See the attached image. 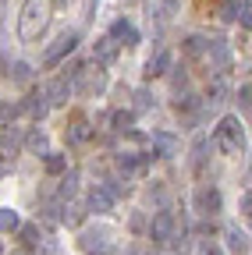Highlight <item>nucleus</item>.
I'll list each match as a JSON object with an SVG mask.
<instances>
[{"label":"nucleus","mask_w":252,"mask_h":255,"mask_svg":"<svg viewBox=\"0 0 252 255\" xmlns=\"http://www.w3.org/2000/svg\"><path fill=\"white\" fill-rule=\"evenodd\" d=\"M60 220H64V223H68V227H78V223H82V209L68 202V206H64V216H60Z\"/></svg>","instance_id":"30"},{"label":"nucleus","mask_w":252,"mask_h":255,"mask_svg":"<svg viewBox=\"0 0 252 255\" xmlns=\"http://www.w3.org/2000/svg\"><path fill=\"white\" fill-rule=\"evenodd\" d=\"M117 195H121V188L110 181V184H92L89 188V199H85V206L92 209V213H110L114 209V202H117Z\"/></svg>","instance_id":"4"},{"label":"nucleus","mask_w":252,"mask_h":255,"mask_svg":"<svg viewBox=\"0 0 252 255\" xmlns=\"http://www.w3.org/2000/svg\"><path fill=\"white\" fill-rule=\"evenodd\" d=\"M82 252L85 255H107L110 252V234L107 231H85L82 234Z\"/></svg>","instance_id":"10"},{"label":"nucleus","mask_w":252,"mask_h":255,"mask_svg":"<svg viewBox=\"0 0 252 255\" xmlns=\"http://www.w3.org/2000/svg\"><path fill=\"white\" fill-rule=\"evenodd\" d=\"M0 252H4V245H0Z\"/></svg>","instance_id":"37"},{"label":"nucleus","mask_w":252,"mask_h":255,"mask_svg":"<svg viewBox=\"0 0 252 255\" xmlns=\"http://www.w3.org/2000/svg\"><path fill=\"white\" fill-rule=\"evenodd\" d=\"M228 252L231 255H249V248H252V241H249V234L245 231H238V227H228Z\"/></svg>","instance_id":"15"},{"label":"nucleus","mask_w":252,"mask_h":255,"mask_svg":"<svg viewBox=\"0 0 252 255\" xmlns=\"http://www.w3.org/2000/svg\"><path fill=\"white\" fill-rule=\"evenodd\" d=\"M245 4H249V0H220V4H217V18L220 21H242V14H245Z\"/></svg>","instance_id":"13"},{"label":"nucleus","mask_w":252,"mask_h":255,"mask_svg":"<svg viewBox=\"0 0 252 255\" xmlns=\"http://www.w3.org/2000/svg\"><path fill=\"white\" fill-rule=\"evenodd\" d=\"M46 170H50V174H64V170H68V156L46 152Z\"/></svg>","instance_id":"22"},{"label":"nucleus","mask_w":252,"mask_h":255,"mask_svg":"<svg viewBox=\"0 0 252 255\" xmlns=\"http://www.w3.org/2000/svg\"><path fill=\"white\" fill-rule=\"evenodd\" d=\"M21 110H28L32 117H43L46 110H50V100H46V92H32L28 100L21 103Z\"/></svg>","instance_id":"17"},{"label":"nucleus","mask_w":252,"mask_h":255,"mask_svg":"<svg viewBox=\"0 0 252 255\" xmlns=\"http://www.w3.org/2000/svg\"><path fill=\"white\" fill-rule=\"evenodd\" d=\"M210 50V39H203V36H188L185 39V53L188 57H199V53H206Z\"/></svg>","instance_id":"20"},{"label":"nucleus","mask_w":252,"mask_h":255,"mask_svg":"<svg viewBox=\"0 0 252 255\" xmlns=\"http://www.w3.org/2000/svg\"><path fill=\"white\" fill-rule=\"evenodd\" d=\"M242 25L252 32V0H249V4H245V14H242Z\"/></svg>","instance_id":"36"},{"label":"nucleus","mask_w":252,"mask_h":255,"mask_svg":"<svg viewBox=\"0 0 252 255\" xmlns=\"http://www.w3.org/2000/svg\"><path fill=\"white\" fill-rule=\"evenodd\" d=\"M64 135H68V142H71V145H78V142H85V138L92 135V128H89V121H85V117L78 114V117L71 121V128H68Z\"/></svg>","instance_id":"16"},{"label":"nucleus","mask_w":252,"mask_h":255,"mask_svg":"<svg viewBox=\"0 0 252 255\" xmlns=\"http://www.w3.org/2000/svg\"><path fill=\"white\" fill-rule=\"evenodd\" d=\"M18 234H21V241H25L28 248L39 245V227H36V223H25V227H18Z\"/></svg>","instance_id":"24"},{"label":"nucleus","mask_w":252,"mask_h":255,"mask_svg":"<svg viewBox=\"0 0 252 255\" xmlns=\"http://www.w3.org/2000/svg\"><path fill=\"white\" fill-rule=\"evenodd\" d=\"M117 53H121V43L110 36V32L92 43V57H96V64H114V60H117Z\"/></svg>","instance_id":"9"},{"label":"nucleus","mask_w":252,"mask_h":255,"mask_svg":"<svg viewBox=\"0 0 252 255\" xmlns=\"http://www.w3.org/2000/svg\"><path fill=\"white\" fill-rule=\"evenodd\" d=\"M46 100H50V107H60V103H68V96L75 92V78H68V75H60V78H53L46 89Z\"/></svg>","instance_id":"8"},{"label":"nucleus","mask_w":252,"mask_h":255,"mask_svg":"<svg viewBox=\"0 0 252 255\" xmlns=\"http://www.w3.org/2000/svg\"><path fill=\"white\" fill-rule=\"evenodd\" d=\"M78 39H82V36H78L75 28H71V32H60V36H57V39L46 46V53H43V68H57V64L64 60L68 53H75Z\"/></svg>","instance_id":"3"},{"label":"nucleus","mask_w":252,"mask_h":255,"mask_svg":"<svg viewBox=\"0 0 252 255\" xmlns=\"http://www.w3.org/2000/svg\"><path fill=\"white\" fill-rule=\"evenodd\" d=\"M128 223H132V231H146V216H142V213H135Z\"/></svg>","instance_id":"34"},{"label":"nucleus","mask_w":252,"mask_h":255,"mask_svg":"<svg viewBox=\"0 0 252 255\" xmlns=\"http://www.w3.org/2000/svg\"><path fill=\"white\" fill-rule=\"evenodd\" d=\"M153 145L160 149L164 156H174V149H178V142H174L171 135H153Z\"/></svg>","instance_id":"26"},{"label":"nucleus","mask_w":252,"mask_h":255,"mask_svg":"<svg viewBox=\"0 0 252 255\" xmlns=\"http://www.w3.org/2000/svg\"><path fill=\"white\" fill-rule=\"evenodd\" d=\"M224 96H228V85H224V75H220V78L210 85V103H220Z\"/></svg>","instance_id":"29"},{"label":"nucleus","mask_w":252,"mask_h":255,"mask_svg":"<svg viewBox=\"0 0 252 255\" xmlns=\"http://www.w3.org/2000/svg\"><path fill=\"white\" fill-rule=\"evenodd\" d=\"M174 234H178V220L171 213H156L153 223H149V238L156 245H167V241H174Z\"/></svg>","instance_id":"6"},{"label":"nucleus","mask_w":252,"mask_h":255,"mask_svg":"<svg viewBox=\"0 0 252 255\" xmlns=\"http://www.w3.org/2000/svg\"><path fill=\"white\" fill-rule=\"evenodd\" d=\"M196 209H199L203 216H217L220 209H224V199H220V191H217L213 184H203V188L196 191Z\"/></svg>","instance_id":"7"},{"label":"nucleus","mask_w":252,"mask_h":255,"mask_svg":"<svg viewBox=\"0 0 252 255\" xmlns=\"http://www.w3.org/2000/svg\"><path fill=\"white\" fill-rule=\"evenodd\" d=\"M110 36H114L117 43H124V46H135V43H139L135 25H132V21H124V18H117V21L110 25Z\"/></svg>","instance_id":"14"},{"label":"nucleus","mask_w":252,"mask_h":255,"mask_svg":"<svg viewBox=\"0 0 252 255\" xmlns=\"http://www.w3.org/2000/svg\"><path fill=\"white\" fill-rule=\"evenodd\" d=\"M50 11H53L50 0H25L21 11H18V39L21 43H36L46 32V25H50Z\"/></svg>","instance_id":"1"},{"label":"nucleus","mask_w":252,"mask_h":255,"mask_svg":"<svg viewBox=\"0 0 252 255\" xmlns=\"http://www.w3.org/2000/svg\"><path fill=\"white\" fill-rule=\"evenodd\" d=\"M75 188H78V174H75V170H68V174H64V181H60V199H71V195H75Z\"/></svg>","instance_id":"25"},{"label":"nucleus","mask_w":252,"mask_h":255,"mask_svg":"<svg viewBox=\"0 0 252 255\" xmlns=\"http://www.w3.org/2000/svg\"><path fill=\"white\" fill-rule=\"evenodd\" d=\"M171 50H156L149 60H146V78H160V75H167L171 71Z\"/></svg>","instance_id":"12"},{"label":"nucleus","mask_w":252,"mask_h":255,"mask_svg":"<svg viewBox=\"0 0 252 255\" xmlns=\"http://www.w3.org/2000/svg\"><path fill=\"white\" fill-rule=\"evenodd\" d=\"M206 57L213 60L217 75H224V71H228V64H231V46H228L224 39H210V50H206Z\"/></svg>","instance_id":"11"},{"label":"nucleus","mask_w":252,"mask_h":255,"mask_svg":"<svg viewBox=\"0 0 252 255\" xmlns=\"http://www.w3.org/2000/svg\"><path fill=\"white\" fill-rule=\"evenodd\" d=\"M21 227V220H18V213L14 209H0V234H11V231H18Z\"/></svg>","instance_id":"19"},{"label":"nucleus","mask_w":252,"mask_h":255,"mask_svg":"<svg viewBox=\"0 0 252 255\" xmlns=\"http://www.w3.org/2000/svg\"><path fill=\"white\" fill-rule=\"evenodd\" d=\"M146 195H149V202H164V199H167V191H164L160 184H153V188L146 191Z\"/></svg>","instance_id":"32"},{"label":"nucleus","mask_w":252,"mask_h":255,"mask_svg":"<svg viewBox=\"0 0 252 255\" xmlns=\"http://www.w3.org/2000/svg\"><path fill=\"white\" fill-rule=\"evenodd\" d=\"M46 145H50V142H46L43 131H32V135H28V149H32V152H43V156H46V152H50Z\"/></svg>","instance_id":"27"},{"label":"nucleus","mask_w":252,"mask_h":255,"mask_svg":"<svg viewBox=\"0 0 252 255\" xmlns=\"http://www.w3.org/2000/svg\"><path fill=\"white\" fill-rule=\"evenodd\" d=\"M110 124H114V131H132V128H135V110H117V114H110Z\"/></svg>","instance_id":"18"},{"label":"nucleus","mask_w":252,"mask_h":255,"mask_svg":"<svg viewBox=\"0 0 252 255\" xmlns=\"http://www.w3.org/2000/svg\"><path fill=\"white\" fill-rule=\"evenodd\" d=\"M238 103H242L245 110H252V85H242V89H238Z\"/></svg>","instance_id":"31"},{"label":"nucleus","mask_w":252,"mask_h":255,"mask_svg":"<svg viewBox=\"0 0 252 255\" xmlns=\"http://www.w3.org/2000/svg\"><path fill=\"white\" fill-rule=\"evenodd\" d=\"M18 103H11V100H0V128H7V121H14L18 117Z\"/></svg>","instance_id":"23"},{"label":"nucleus","mask_w":252,"mask_h":255,"mask_svg":"<svg viewBox=\"0 0 252 255\" xmlns=\"http://www.w3.org/2000/svg\"><path fill=\"white\" fill-rule=\"evenodd\" d=\"M135 96V114H146L149 107H153V96L146 92V89H139V92H132Z\"/></svg>","instance_id":"28"},{"label":"nucleus","mask_w":252,"mask_h":255,"mask_svg":"<svg viewBox=\"0 0 252 255\" xmlns=\"http://www.w3.org/2000/svg\"><path fill=\"white\" fill-rule=\"evenodd\" d=\"M213 145L228 156H242L245 152V128L238 117H220L213 128Z\"/></svg>","instance_id":"2"},{"label":"nucleus","mask_w":252,"mask_h":255,"mask_svg":"<svg viewBox=\"0 0 252 255\" xmlns=\"http://www.w3.org/2000/svg\"><path fill=\"white\" fill-rule=\"evenodd\" d=\"M199 255H224V252H220V245H217V241H203Z\"/></svg>","instance_id":"33"},{"label":"nucleus","mask_w":252,"mask_h":255,"mask_svg":"<svg viewBox=\"0 0 252 255\" xmlns=\"http://www.w3.org/2000/svg\"><path fill=\"white\" fill-rule=\"evenodd\" d=\"M75 89L82 92V96H100L103 89H107V71L100 68H82L78 75H75Z\"/></svg>","instance_id":"5"},{"label":"nucleus","mask_w":252,"mask_h":255,"mask_svg":"<svg viewBox=\"0 0 252 255\" xmlns=\"http://www.w3.org/2000/svg\"><path fill=\"white\" fill-rule=\"evenodd\" d=\"M242 213H249V216H252V188L242 195Z\"/></svg>","instance_id":"35"},{"label":"nucleus","mask_w":252,"mask_h":255,"mask_svg":"<svg viewBox=\"0 0 252 255\" xmlns=\"http://www.w3.org/2000/svg\"><path fill=\"white\" fill-rule=\"evenodd\" d=\"M7 75H11V82H18V85H25L28 78H32V68H28V64H25V60H18V64H11V71H7Z\"/></svg>","instance_id":"21"}]
</instances>
